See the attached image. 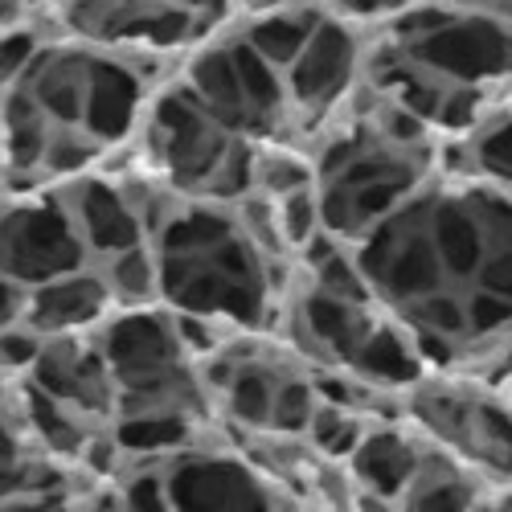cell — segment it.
<instances>
[{
	"label": "cell",
	"instance_id": "6da1fadb",
	"mask_svg": "<svg viewBox=\"0 0 512 512\" xmlns=\"http://www.w3.org/2000/svg\"><path fill=\"white\" fill-rule=\"evenodd\" d=\"M160 308L218 332H275L295 263L250 238L238 205L177 197L148 238Z\"/></svg>",
	"mask_w": 512,
	"mask_h": 512
},
{
	"label": "cell",
	"instance_id": "8fae6325",
	"mask_svg": "<svg viewBox=\"0 0 512 512\" xmlns=\"http://www.w3.org/2000/svg\"><path fill=\"white\" fill-rule=\"evenodd\" d=\"M37 13H41V0H0V33L37 25V21H33Z\"/></svg>",
	"mask_w": 512,
	"mask_h": 512
},
{
	"label": "cell",
	"instance_id": "8992f818",
	"mask_svg": "<svg viewBox=\"0 0 512 512\" xmlns=\"http://www.w3.org/2000/svg\"><path fill=\"white\" fill-rule=\"evenodd\" d=\"M58 189L70 205V218H74L82 242H87V254H91L95 267L115 259V254L148 246L144 218L136 213L132 197H127L123 181L111 173V168H95V173L66 181Z\"/></svg>",
	"mask_w": 512,
	"mask_h": 512
},
{
	"label": "cell",
	"instance_id": "52a82bcc",
	"mask_svg": "<svg viewBox=\"0 0 512 512\" xmlns=\"http://www.w3.org/2000/svg\"><path fill=\"white\" fill-rule=\"evenodd\" d=\"M115 312H119V304H115L103 271L99 267H82L74 275L29 287L21 324L33 328L41 340H50V336H87V332H99Z\"/></svg>",
	"mask_w": 512,
	"mask_h": 512
},
{
	"label": "cell",
	"instance_id": "277c9868",
	"mask_svg": "<svg viewBox=\"0 0 512 512\" xmlns=\"http://www.w3.org/2000/svg\"><path fill=\"white\" fill-rule=\"evenodd\" d=\"M168 512H291L287 492L246 451L201 443L164 459Z\"/></svg>",
	"mask_w": 512,
	"mask_h": 512
},
{
	"label": "cell",
	"instance_id": "30bf717a",
	"mask_svg": "<svg viewBox=\"0 0 512 512\" xmlns=\"http://www.w3.org/2000/svg\"><path fill=\"white\" fill-rule=\"evenodd\" d=\"M99 271H103V279H107L119 308H152V304H160L152 246H136L127 254H115V259L99 263Z\"/></svg>",
	"mask_w": 512,
	"mask_h": 512
},
{
	"label": "cell",
	"instance_id": "7a4b0ae2",
	"mask_svg": "<svg viewBox=\"0 0 512 512\" xmlns=\"http://www.w3.org/2000/svg\"><path fill=\"white\" fill-rule=\"evenodd\" d=\"M402 418L480 480L512 484V402L504 390H488L459 373H422L402 390Z\"/></svg>",
	"mask_w": 512,
	"mask_h": 512
},
{
	"label": "cell",
	"instance_id": "9c48e42d",
	"mask_svg": "<svg viewBox=\"0 0 512 512\" xmlns=\"http://www.w3.org/2000/svg\"><path fill=\"white\" fill-rule=\"evenodd\" d=\"M484 484L488 480H480L472 467L426 443L414 480L398 496V512H476V504L488 496Z\"/></svg>",
	"mask_w": 512,
	"mask_h": 512
},
{
	"label": "cell",
	"instance_id": "ba28073f",
	"mask_svg": "<svg viewBox=\"0 0 512 512\" xmlns=\"http://www.w3.org/2000/svg\"><path fill=\"white\" fill-rule=\"evenodd\" d=\"M422 451H426V439L414 431L406 418H394V422L369 426L345 467H349V476L357 480V488L365 496L398 504V496L406 492V484L418 472Z\"/></svg>",
	"mask_w": 512,
	"mask_h": 512
},
{
	"label": "cell",
	"instance_id": "3957f363",
	"mask_svg": "<svg viewBox=\"0 0 512 512\" xmlns=\"http://www.w3.org/2000/svg\"><path fill=\"white\" fill-rule=\"evenodd\" d=\"M95 267L58 185L25 189L0 201V279L41 287Z\"/></svg>",
	"mask_w": 512,
	"mask_h": 512
},
{
	"label": "cell",
	"instance_id": "5b68a950",
	"mask_svg": "<svg viewBox=\"0 0 512 512\" xmlns=\"http://www.w3.org/2000/svg\"><path fill=\"white\" fill-rule=\"evenodd\" d=\"M25 377L41 394L66 406L74 418L87 422L91 431H111L115 426V381L99 345V332L50 336Z\"/></svg>",
	"mask_w": 512,
	"mask_h": 512
}]
</instances>
